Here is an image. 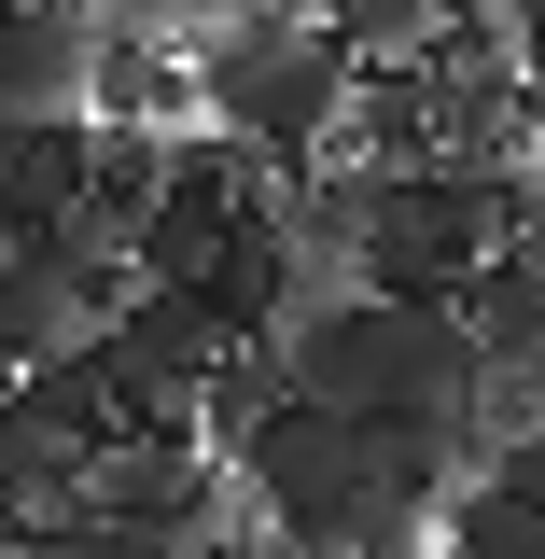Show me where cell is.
<instances>
[{
	"instance_id": "6da1fadb",
	"label": "cell",
	"mask_w": 545,
	"mask_h": 559,
	"mask_svg": "<svg viewBox=\"0 0 545 559\" xmlns=\"http://www.w3.org/2000/svg\"><path fill=\"white\" fill-rule=\"evenodd\" d=\"M349 84H364V70L336 57L322 14H252V28H210L197 43V112H210V140H238L252 168H308V154L349 127Z\"/></svg>"
},
{
	"instance_id": "7a4b0ae2",
	"label": "cell",
	"mask_w": 545,
	"mask_h": 559,
	"mask_svg": "<svg viewBox=\"0 0 545 559\" xmlns=\"http://www.w3.org/2000/svg\"><path fill=\"white\" fill-rule=\"evenodd\" d=\"M518 224H532V168H406V182H378L364 294H392V308H448L489 252H518Z\"/></svg>"
},
{
	"instance_id": "3957f363",
	"label": "cell",
	"mask_w": 545,
	"mask_h": 559,
	"mask_svg": "<svg viewBox=\"0 0 545 559\" xmlns=\"http://www.w3.org/2000/svg\"><path fill=\"white\" fill-rule=\"evenodd\" d=\"M224 349H238V336H224V308H210L197 280H140L127 308H112V336H98V378H112L127 433H197Z\"/></svg>"
},
{
	"instance_id": "277c9868",
	"label": "cell",
	"mask_w": 545,
	"mask_h": 559,
	"mask_svg": "<svg viewBox=\"0 0 545 559\" xmlns=\"http://www.w3.org/2000/svg\"><path fill=\"white\" fill-rule=\"evenodd\" d=\"M224 503H238V462L197 448V433H127V448H98V532H140V546H224Z\"/></svg>"
},
{
	"instance_id": "5b68a950",
	"label": "cell",
	"mask_w": 545,
	"mask_h": 559,
	"mask_svg": "<svg viewBox=\"0 0 545 559\" xmlns=\"http://www.w3.org/2000/svg\"><path fill=\"white\" fill-rule=\"evenodd\" d=\"M127 294H140L127 266H70L57 238H14V252H0V378L84 364V349L112 336V308H127Z\"/></svg>"
},
{
	"instance_id": "8992f818",
	"label": "cell",
	"mask_w": 545,
	"mask_h": 559,
	"mask_svg": "<svg viewBox=\"0 0 545 559\" xmlns=\"http://www.w3.org/2000/svg\"><path fill=\"white\" fill-rule=\"evenodd\" d=\"M280 378H294V406L378 419L392 406V294H322V308L280 336Z\"/></svg>"
},
{
	"instance_id": "52a82bcc",
	"label": "cell",
	"mask_w": 545,
	"mask_h": 559,
	"mask_svg": "<svg viewBox=\"0 0 545 559\" xmlns=\"http://www.w3.org/2000/svg\"><path fill=\"white\" fill-rule=\"evenodd\" d=\"M98 84V14L84 0H0V127H57Z\"/></svg>"
},
{
	"instance_id": "ba28073f",
	"label": "cell",
	"mask_w": 545,
	"mask_h": 559,
	"mask_svg": "<svg viewBox=\"0 0 545 559\" xmlns=\"http://www.w3.org/2000/svg\"><path fill=\"white\" fill-rule=\"evenodd\" d=\"M197 112V57L168 28H98V84H84V127H182Z\"/></svg>"
},
{
	"instance_id": "9c48e42d",
	"label": "cell",
	"mask_w": 545,
	"mask_h": 559,
	"mask_svg": "<svg viewBox=\"0 0 545 559\" xmlns=\"http://www.w3.org/2000/svg\"><path fill=\"white\" fill-rule=\"evenodd\" d=\"M448 308L476 322L489 378H532V364H545V266H532V252H489V266L462 280V294H448Z\"/></svg>"
},
{
	"instance_id": "30bf717a",
	"label": "cell",
	"mask_w": 545,
	"mask_h": 559,
	"mask_svg": "<svg viewBox=\"0 0 545 559\" xmlns=\"http://www.w3.org/2000/svg\"><path fill=\"white\" fill-rule=\"evenodd\" d=\"M14 406L43 419V433H70L84 462H98V448H127V406H112V378H98V349H84V364H43V378H14Z\"/></svg>"
},
{
	"instance_id": "8fae6325",
	"label": "cell",
	"mask_w": 545,
	"mask_h": 559,
	"mask_svg": "<svg viewBox=\"0 0 545 559\" xmlns=\"http://www.w3.org/2000/svg\"><path fill=\"white\" fill-rule=\"evenodd\" d=\"M322 28H336L349 70H419L434 28H448V0H322Z\"/></svg>"
},
{
	"instance_id": "7c38bea8",
	"label": "cell",
	"mask_w": 545,
	"mask_h": 559,
	"mask_svg": "<svg viewBox=\"0 0 545 559\" xmlns=\"http://www.w3.org/2000/svg\"><path fill=\"white\" fill-rule=\"evenodd\" d=\"M434 546L448 559H545V489H462L448 518H434Z\"/></svg>"
},
{
	"instance_id": "4fadbf2b",
	"label": "cell",
	"mask_w": 545,
	"mask_h": 559,
	"mask_svg": "<svg viewBox=\"0 0 545 559\" xmlns=\"http://www.w3.org/2000/svg\"><path fill=\"white\" fill-rule=\"evenodd\" d=\"M168 168H182V127H98V210L112 224H154V197H168Z\"/></svg>"
},
{
	"instance_id": "5bb4252c",
	"label": "cell",
	"mask_w": 545,
	"mask_h": 559,
	"mask_svg": "<svg viewBox=\"0 0 545 559\" xmlns=\"http://www.w3.org/2000/svg\"><path fill=\"white\" fill-rule=\"evenodd\" d=\"M0 559H98V518H84V532H14Z\"/></svg>"
},
{
	"instance_id": "9a60e30c",
	"label": "cell",
	"mask_w": 545,
	"mask_h": 559,
	"mask_svg": "<svg viewBox=\"0 0 545 559\" xmlns=\"http://www.w3.org/2000/svg\"><path fill=\"white\" fill-rule=\"evenodd\" d=\"M518 98H532V127H545V28H518Z\"/></svg>"
},
{
	"instance_id": "2e32d148",
	"label": "cell",
	"mask_w": 545,
	"mask_h": 559,
	"mask_svg": "<svg viewBox=\"0 0 545 559\" xmlns=\"http://www.w3.org/2000/svg\"><path fill=\"white\" fill-rule=\"evenodd\" d=\"M518 252H532V266H545V182H532V224H518Z\"/></svg>"
},
{
	"instance_id": "e0dca14e",
	"label": "cell",
	"mask_w": 545,
	"mask_h": 559,
	"mask_svg": "<svg viewBox=\"0 0 545 559\" xmlns=\"http://www.w3.org/2000/svg\"><path fill=\"white\" fill-rule=\"evenodd\" d=\"M0 252H14V197H0Z\"/></svg>"
}]
</instances>
